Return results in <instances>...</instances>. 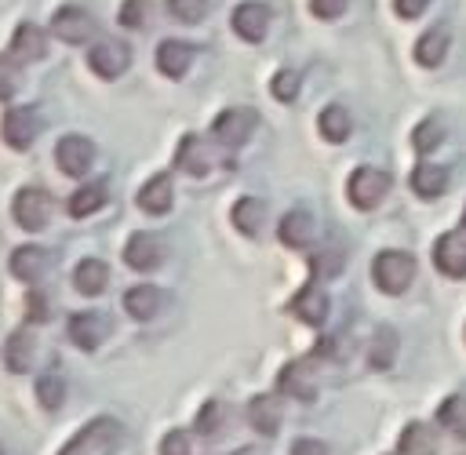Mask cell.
<instances>
[{
  "instance_id": "obj_7",
  "label": "cell",
  "mask_w": 466,
  "mask_h": 455,
  "mask_svg": "<svg viewBox=\"0 0 466 455\" xmlns=\"http://www.w3.org/2000/svg\"><path fill=\"white\" fill-rule=\"evenodd\" d=\"M91 160H95V146H91L84 135H66V138H58V146H55V164H58L62 175L80 178V175H87Z\"/></svg>"
},
{
  "instance_id": "obj_18",
  "label": "cell",
  "mask_w": 466,
  "mask_h": 455,
  "mask_svg": "<svg viewBox=\"0 0 466 455\" xmlns=\"http://www.w3.org/2000/svg\"><path fill=\"white\" fill-rule=\"evenodd\" d=\"M291 313H295L299 320H306V324L320 328V324L328 320V295H324L317 284H306V288L291 298Z\"/></svg>"
},
{
  "instance_id": "obj_5",
  "label": "cell",
  "mask_w": 466,
  "mask_h": 455,
  "mask_svg": "<svg viewBox=\"0 0 466 455\" xmlns=\"http://www.w3.org/2000/svg\"><path fill=\"white\" fill-rule=\"evenodd\" d=\"M277 389L284 397H295V400H313L317 397V371H313V360L309 357H299L291 364L280 368L277 375Z\"/></svg>"
},
{
  "instance_id": "obj_31",
  "label": "cell",
  "mask_w": 466,
  "mask_h": 455,
  "mask_svg": "<svg viewBox=\"0 0 466 455\" xmlns=\"http://www.w3.org/2000/svg\"><path fill=\"white\" fill-rule=\"evenodd\" d=\"M29 360H33V335L22 328V331H15V335L7 339V346H4V364H7V371L22 375V371H29Z\"/></svg>"
},
{
  "instance_id": "obj_40",
  "label": "cell",
  "mask_w": 466,
  "mask_h": 455,
  "mask_svg": "<svg viewBox=\"0 0 466 455\" xmlns=\"http://www.w3.org/2000/svg\"><path fill=\"white\" fill-rule=\"evenodd\" d=\"M309 269H313V273H320V277H335V273L342 269V251H339V248L317 251V255L309 258Z\"/></svg>"
},
{
  "instance_id": "obj_13",
  "label": "cell",
  "mask_w": 466,
  "mask_h": 455,
  "mask_svg": "<svg viewBox=\"0 0 466 455\" xmlns=\"http://www.w3.org/2000/svg\"><path fill=\"white\" fill-rule=\"evenodd\" d=\"M109 335V320H106V313H95V309H87V313H73L69 317V339H73V346H80V349H98L102 346V339Z\"/></svg>"
},
{
  "instance_id": "obj_36",
  "label": "cell",
  "mask_w": 466,
  "mask_h": 455,
  "mask_svg": "<svg viewBox=\"0 0 466 455\" xmlns=\"http://www.w3.org/2000/svg\"><path fill=\"white\" fill-rule=\"evenodd\" d=\"M222 419H226V408L218 400H208L200 411H197V433L200 437H215L222 430Z\"/></svg>"
},
{
  "instance_id": "obj_49",
  "label": "cell",
  "mask_w": 466,
  "mask_h": 455,
  "mask_svg": "<svg viewBox=\"0 0 466 455\" xmlns=\"http://www.w3.org/2000/svg\"><path fill=\"white\" fill-rule=\"evenodd\" d=\"M0 455H4V444H0Z\"/></svg>"
},
{
  "instance_id": "obj_32",
  "label": "cell",
  "mask_w": 466,
  "mask_h": 455,
  "mask_svg": "<svg viewBox=\"0 0 466 455\" xmlns=\"http://www.w3.org/2000/svg\"><path fill=\"white\" fill-rule=\"evenodd\" d=\"M36 400L44 411H58L62 400H66V379L58 368H47L40 379H36Z\"/></svg>"
},
{
  "instance_id": "obj_2",
  "label": "cell",
  "mask_w": 466,
  "mask_h": 455,
  "mask_svg": "<svg viewBox=\"0 0 466 455\" xmlns=\"http://www.w3.org/2000/svg\"><path fill=\"white\" fill-rule=\"evenodd\" d=\"M346 193H350V204H353V207L371 211V207H375V204H379V200L390 193V175H386L382 167L364 164V167H357V171L350 175Z\"/></svg>"
},
{
  "instance_id": "obj_21",
  "label": "cell",
  "mask_w": 466,
  "mask_h": 455,
  "mask_svg": "<svg viewBox=\"0 0 466 455\" xmlns=\"http://www.w3.org/2000/svg\"><path fill=\"white\" fill-rule=\"evenodd\" d=\"M171 175L167 171H160V175H153L142 189H138V207L146 211V215H164L167 207H171Z\"/></svg>"
},
{
  "instance_id": "obj_23",
  "label": "cell",
  "mask_w": 466,
  "mask_h": 455,
  "mask_svg": "<svg viewBox=\"0 0 466 455\" xmlns=\"http://www.w3.org/2000/svg\"><path fill=\"white\" fill-rule=\"evenodd\" d=\"M11 55H15V58H25V62L44 58V55H47L44 33H40L33 22H22V25L15 29V36H11Z\"/></svg>"
},
{
  "instance_id": "obj_8",
  "label": "cell",
  "mask_w": 466,
  "mask_h": 455,
  "mask_svg": "<svg viewBox=\"0 0 466 455\" xmlns=\"http://www.w3.org/2000/svg\"><path fill=\"white\" fill-rule=\"evenodd\" d=\"M164 258H167V248H164V237H157V233H135L124 244V262L131 269H138V273L157 269Z\"/></svg>"
},
{
  "instance_id": "obj_26",
  "label": "cell",
  "mask_w": 466,
  "mask_h": 455,
  "mask_svg": "<svg viewBox=\"0 0 466 455\" xmlns=\"http://www.w3.org/2000/svg\"><path fill=\"white\" fill-rule=\"evenodd\" d=\"M400 455H437V433L426 422H408L400 433Z\"/></svg>"
},
{
  "instance_id": "obj_48",
  "label": "cell",
  "mask_w": 466,
  "mask_h": 455,
  "mask_svg": "<svg viewBox=\"0 0 466 455\" xmlns=\"http://www.w3.org/2000/svg\"><path fill=\"white\" fill-rule=\"evenodd\" d=\"M462 226H466V211H462Z\"/></svg>"
},
{
  "instance_id": "obj_6",
  "label": "cell",
  "mask_w": 466,
  "mask_h": 455,
  "mask_svg": "<svg viewBox=\"0 0 466 455\" xmlns=\"http://www.w3.org/2000/svg\"><path fill=\"white\" fill-rule=\"evenodd\" d=\"M255 127H258L255 109L237 106V109H222L211 131H215V138H218L222 146H244V142L251 138V131H255Z\"/></svg>"
},
{
  "instance_id": "obj_45",
  "label": "cell",
  "mask_w": 466,
  "mask_h": 455,
  "mask_svg": "<svg viewBox=\"0 0 466 455\" xmlns=\"http://www.w3.org/2000/svg\"><path fill=\"white\" fill-rule=\"evenodd\" d=\"M426 7H430V0H393V11L400 18H419Z\"/></svg>"
},
{
  "instance_id": "obj_12",
  "label": "cell",
  "mask_w": 466,
  "mask_h": 455,
  "mask_svg": "<svg viewBox=\"0 0 466 455\" xmlns=\"http://www.w3.org/2000/svg\"><path fill=\"white\" fill-rule=\"evenodd\" d=\"M51 33L62 44H84L95 33V22H91V15L84 7H58L51 15Z\"/></svg>"
},
{
  "instance_id": "obj_3",
  "label": "cell",
  "mask_w": 466,
  "mask_h": 455,
  "mask_svg": "<svg viewBox=\"0 0 466 455\" xmlns=\"http://www.w3.org/2000/svg\"><path fill=\"white\" fill-rule=\"evenodd\" d=\"M11 215L22 229H44L51 218V197L40 186H22L11 200Z\"/></svg>"
},
{
  "instance_id": "obj_44",
  "label": "cell",
  "mask_w": 466,
  "mask_h": 455,
  "mask_svg": "<svg viewBox=\"0 0 466 455\" xmlns=\"http://www.w3.org/2000/svg\"><path fill=\"white\" fill-rule=\"evenodd\" d=\"M288 455H328V448H324L317 437H299Z\"/></svg>"
},
{
  "instance_id": "obj_4",
  "label": "cell",
  "mask_w": 466,
  "mask_h": 455,
  "mask_svg": "<svg viewBox=\"0 0 466 455\" xmlns=\"http://www.w3.org/2000/svg\"><path fill=\"white\" fill-rule=\"evenodd\" d=\"M120 440V422L113 419H95L87 422L58 455H95V451H109Z\"/></svg>"
},
{
  "instance_id": "obj_9",
  "label": "cell",
  "mask_w": 466,
  "mask_h": 455,
  "mask_svg": "<svg viewBox=\"0 0 466 455\" xmlns=\"http://www.w3.org/2000/svg\"><path fill=\"white\" fill-rule=\"evenodd\" d=\"M40 135V113L29 106H15L4 113V142L11 149H29L33 138Z\"/></svg>"
},
{
  "instance_id": "obj_47",
  "label": "cell",
  "mask_w": 466,
  "mask_h": 455,
  "mask_svg": "<svg viewBox=\"0 0 466 455\" xmlns=\"http://www.w3.org/2000/svg\"><path fill=\"white\" fill-rule=\"evenodd\" d=\"M233 455H251V451H248V448H240V451H233Z\"/></svg>"
},
{
  "instance_id": "obj_25",
  "label": "cell",
  "mask_w": 466,
  "mask_h": 455,
  "mask_svg": "<svg viewBox=\"0 0 466 455\" xmlns=\"http://www.w3.org/2000/svg\"><path fill=\"white\" fill-rule=\"evenodd\" d=\"M411 189H415V197L433 200V197H441L448 189V171L437 167V164H419L411 171Z\"/></svg>"
},
{
  "instance_id": "obj_19",
  "label": "cell",
  "mask_w": 466,
  "mask_h": 455,
  "mask_svg": "<svg viewBox=\"0 0 466 455\" xmlns=\"http://www.w3.org/2000/svg\"><path fill=\"white\" fill-rule=\"evenodd\" d=\"M248 422H251L255 433L273 437V433L280 430V404H277V397H269V393L251 397V400H248Z\"/></svg>"
},
{
  "instance_id": "obj_22",
  "label": "cell",
  "mask_w": 466,
  "mask_h": 455,
  "mask_svg": "<svg viewBox=\"0 0 466 455\" xmlns=\"http://www.w3.org/2000/svg\"><path fill=\"white\" fill-rule=\"evenodd\" d=\"M160 302H164V298H160V288H153V284H135V288L124 291V309H127V317H135V320L157 317Z\"/></svg>"
},
{
  "instance_id": "obj_33",
  "label": "cell",
  "mask_w": 466,
  "mask_h": 455,
  "mask_svg": "<svg viewBox=\"0 0 466 455\" xmlns=\"http://www.w3.org/2000/svg\"><path fill=\"white\" fill-rule=\"evenodd\" d=\"M317 127H320V135H324L328 142H342V138L350 135V127H353L350 109H342V106H324L320 116H317Z\"/></svg>"
},
{
  "instance_id": "obj_27",
  "label": "cell",
  "mask_w": 466,
  "mask_h": 455,
  "mask_svg": "<svg viewBox=\"0 0 466 455\" xmlns=\"http://www.w3.org/2000/svg\"><path fill=\"white\" fill-rule=\"evenodd\" d=\"M262 222H266V204H262L258 197H240V200L233 204V226H237L244 237H255V233L262 229Z\"/></svg>"
},
{
  "instance_id": "obj_10",
  "label": "cell",
  "mask_w": 466,
  "mask_h": 455,
  "mask_svg": "<svg viewBox=\"0 0 466 455\" xmlns=\"http://www.w3.org/2000/svg\"><path fill=\"white\" fill-rule=\"evenodd\" d=\"M433 266L444 277H466V233L451 229L444 237H437L433 244Z\"/></svg>"
},
{
  "instance_id": "obj_14",
  "label": "cell",
  "mask_w": 466,
  "mask_h": 455,
  "mask_svg": "<svg viewBox=\"0 0 466 455\" xmlns=\"http://www.w3.org/2000/svg\"><path fill=\"white\" fill-rule=\"evenodd\" d=\"M127 62H131V55H127V47L116 44V40H102V44H95V47L87 51V66H91L102 80H116V76L127 69Z\"/></svg>"
},
{
  "instance_id": "obj_16",
  "label": "cell",
  "mask_w": 466,
  "mask_h": 455,
  "mask_svg": "<svg viewBox=\"0 0 466 455\" xmlns=\"http://www.w3.org/2000/svg\"><path fill=\"white\" fill-rule=\"evenodd\" d=\"M47 266H51V255H47L40 244H22V248H15V255H11V273H15L18 280H25V284H36V280L47 273Z\"/></svg>"
},
{
  "instance_id": "obj_17",
  "label": "cell",
  "mask_w": 466,
  "mask_h": 455,
  "mask_svg": "<svg viewBox=\"0 0 466 455\" xmlns=\"http://www.w3.org/2000/svg\"><path fill=\"white\" fill-rule=\"evenodd\" d=\"M175 167L193 175V178H204L208 167H211V157L204 153V142L197 135H182L178 138V149H175Z\"/></svg>"
},
{
  "instance_id": "obj_29",
  "label": "cell",
  "mask_w": 466,
  "mask_h": 455,
  "mask_svg": "<svg viewBox=\"0 0 466 455\" xmlns=\"http://www.w3.org/2000/svg\"><path fill=\"white\" fill-rule=\"evenodd\" d=\"M102 204H106V182H87V186H80V189L69 197L66 211H69L73 218H87V215H95Z\"/></svg>"
},
{
  "instance_id": "obj_46",
  "label": "cell",
  "mask_w": 466,
  "mask_h": 455,
  "mask_svg": "<svg viewBox=\"0 0 466 455\" xmlns=\"http://www.w3.org/2000/svg\"><path fill=\"white\" fill-rule=\"evenodd\" d=\"M25 306H29V317H33V320H47V306H44V298H40V291H29V298H25Z\"/></svg>"
},
{
  "instance_id": "obj_39",
  "label": "cell",
  "mask_w": 466,
  "mask_h": 455,
  "mask_svg": "<svg viewBox=\"0 0 466 455\" xmlns=\"http://www.w3.org/2000/svg\"><path fill=\"white\" fill-rule=\"evenodd\" d=\"M116 18H120V25H127V29H142L146 18H149V0H124Z\"/></svg>"
},
{
  "instance_id": "obj_30",
  "label": "cell",
  "mask_w": 466,
  "mask_h": 455,
  "mask_svg": "<svg viewBox=\"0 0 466 455\" xmlns=\"http://www.w3.org/2000/svg\"><path fill=\"white\" fill-rule=\"evenodd\" d=\"M397 346H400L397 331H393L390 324H382V328L371 335V349H368V360H371V368L386 371V368L397 360Z\"/></svg>"
},
{
  "instance_id": "obj_37",
  "label": "cell",
  "mask_w": 466,
  "mask_h": 455,
  "mask_svg": "<svg viewBox=\"0 0 466 455\" xmlns=\"http://www.w3.org/2000/svg\"><path fill=\"white\" fill-rule=\"evenodd\" d=\"M22 84V69L15 55H0V102H7Z\"/></svg>"
},
{
  "instance_id": "obj_38",
  "label": "cell",
  "mask_w": 466,
  "mask_h": 455,
  "mask_svg": "<svg viewBox=\"0 0 466 455\" xmlns=\"http://www.w3.org/2000/svg\"><path fill=\"white\" fill-rule=\"evenodd\" d=\"M167 11H171L178 22L193 25V22H200V18L208 15V0H167Z\"/></svg>"
},
{
  "instance_id": "obj_11",
  "label": "cell",
  "mask_w": 466,
  "mask_h": 455,
  "mask_svg": "<svg viewBox=\"0 0 466 455\" xmlns=\"http://www.w3.org/2000/svg\"><path fill=\"white\" fill-rule=\"evenodd\" d=\"M229 22H233V33L237 36L258 44L269 33V7L262 0H244L240 7H233V18Z\"/></svg>"
},
{
  "instance_id": "obj_43",
  "label": "cell",
  "mask_w": 466,
  "mask_h": 455,
  "mask_svg": "<svg viewBox=\"0 0 466 455\" xmlns=\"http://www.w3.org/2000/svg\"><path fill=\"white\" fill-rule=\"evenodd\" d=\"M346 4H350V0H309V11H313L317 18H324V22H331V18H339V15L346 11Z\"/></svg>"
},
{
  "instance_id": "obj_15",
  "label": "cell",
  "mask_w": 466,
  "mask_h": 455,
  "mask_svg": "<svg viewBox=\"0 0 466 455\" xmlns=\"http://www.w3.org/2000/svg\"><path fill=\"white\" fill-rule=\"evenodd\" d=\"M277 237H280V244H288V248H309V244L317 240V222H313L309 211L291 207V211L280 218Z\"/></svg>"
},
{
  "instance_id": "obj_24",
  "label": "cell",
  "mask_w": 466,
  "mask_h": 455,
  "mask_svg": "<svg viewBox=\"0 0 466 455\" xmlns=\"http://www.w3.org/2000/svg\"><path fill=\"white\" fill-rule=\"evenodd\" d=\"M106 280H109V269L102 258H84L76 269H73V288L80 295H102L106 291Z\"/></svg>"
},
{
  "instance_id": "obj_28",
  "label": "cell",
  "mask_w": 466,
  "mask_h": 455,
  "mask_svg": "<svg viewBox=\"0 0 466 455\" xmlns=\"http://www.w3.org/2000/svg\"><path fill=\"white\" fill-rule=\"evenodd\" d=\"M444 51H448V29H426L415 44V62L433 69V66L444 62Z\"/></svg>"
},
{
  "instance_id": "obj_41",
  "label": "cell",
  "mask_w": 466,
  "mask_h": 455,
  "mask_svg": "<svg viewBox=\"0 0 466 455\" xmlns=\"http://www.w3.org/2000/svg\"><path fill=\"white\" fill-rule=\"evenodd\" d=\"M299 95V73H291V69H280L277 76H273V98H280V102H291Z\"/></svg>"
},
{
  "instance_id": "obj_20",
  "label": "cell",
  "mask_w": 466,
  "mask_h": 455,
  "mask_svg": "<svg viewBox=\"0 0 466 455\" xmlns=\"http://www.w3.org/2000/svg\"><path fill=\"white\" fill-rule=\"evenodd\" d=\"M189 62H193V47H189L186 40H164V44L157 47V69H160L164 76H171V80L186 76Z\"/></svg>"
},
{
  "instance_id": "obj_35",
  "label": "cell",
  "mask_w": 466,
  "mask_h": 455,
  "mask_svg": "<svg viewBox=\"0 0 466 455\" xmlns=\"http://www.w3.org/2000/svg\"><path fill=\"white\" fill-rule=\"evenodd\" d=\"M444 142V124L437 120V116H426L415 131H411V146H415V153H430V149H437Z\"/></svg>"
},
{
  "instance_id": "obj_1",
  "label": "cell",
  "mask_w": 466,
  "mask_h": 455,
  "mask_svg": "<svg viewBox=\"0 0 466 455\" xmlns=\"http://www.w3.org/2000/svg\"><path fill=\"white\" fill-rule=\"evenodd\" d=\"M411 277H415V258L408 251L390 248V251H379L371 262V280L386 295H400L411 284Z\"/></svg>"
},
{
  "instance_id": "obj_42",
  "label": "cell",
  "mask_w": 466,
  "mask_h": 455,
  "mask_svg": "<svg viewBox=\"0 0 466 455\" xmlns=\"http://www.w3.org/2000/svg\"><path fill=\"white\" fill-rule=\"evenodd\" d=\"M160 455H193V451H189V437H186L182 430L164 433V440H160Z\"/></svg>"
},
{
  "instance_id": "obj_34",
  "label": "cell",
  "mask_w": 466,
  "mask_h": 455,
  "mask_svg": "<svg viewBox=\"0 0 466 455\" xmlns=\"http://www.w3.org/2000/svg\"><path fill=\"white\" fill-rule=\"evenodd\" d=\"M437 422H441L444 430H451L455 437H466V397H462V393L448 397V400L437 408Z\"/></svg>"
}]
</instances>
